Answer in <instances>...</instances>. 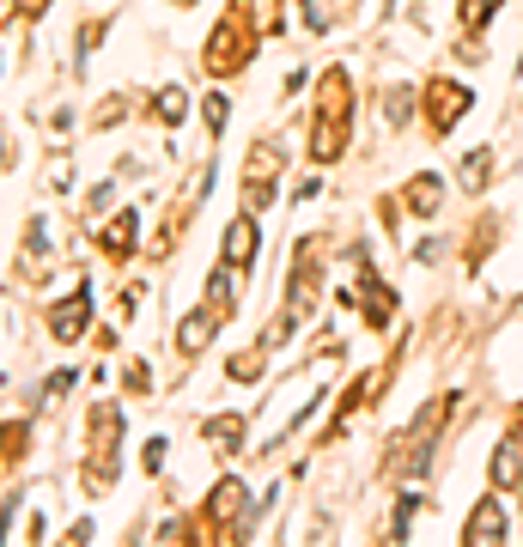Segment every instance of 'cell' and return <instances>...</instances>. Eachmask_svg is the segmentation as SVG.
<instances>
[{
	"mask_svg": "<svg viewBox=\"0 0 523 547\" xmlns=\"http://www.w3.org/2000/svg\"><path fill=\"white\" fill-rule=\"evenodd\" d=\"M347 122H353V110H347V73L335 67L329 80H323V104H317V116H311V159H341L347 152Z\"/></svg>",
	"mask_w": 523,
	"mask_h": 547,
	"instance_id": "obj_1",
	"label": "cell"
},
{
	"mask_svg": "<svg viewBox=\"0 0 523 547\" xmlns=\"http://www.w3.org/2000/svg\"><path fill=\"white\" fill-rule=\"evenodd\" d=\"M104 250H110V256H128V250H134V213H128V207H122V219L104 225Z\"/></svg>",
	"mask_w": 523,
	"mask_h": 547,
	"instance_id": "obj_11",
	"label": "cell"
},
{
	"mask_svg": "<svg viewBox=\"0 0 523 547\" xmlns=\"http://www.w3.org/2000/svg\"><path fill=\"white\" fill-rule=\"evenodd\" d=\"M487 171H493V159H487V152H475L469 171H463V189H481V183H487Z\"/></svg>",
	"mask_w": 523,
	"mask_h": 547,
	"instance_id": "obj_16",
	"label": "cell"
},
{
	"mask_svg": "<svg viewBox=\"0 0 523 547\" xmlns=\"http://www.w3.org/2000/svg\"><path fill=\"white\" fill-rule=\"evenodd\" d=\"M238 505H244V487H238V481H219V487H213V499H207V511H213L219 523L238 517Z\"/></svg>",
	"mask_w": 523,
	"mask_h": 547,
	"instance_id": "obj_12",
	"label": "cell"
},
{
	"mask_svg": "<svg viewBox=\"0 0 523 547\" xmlns=\"http://www.w3.org/2000/svg\"><path fill=\"white\" fill-rule=\"evenodd\" d=\"M438 195H444V183H438V177H414V183H408V213L432 219V213H438Z\"/></svg>",
	"mask_w": 523,
	"mask_h": 547,
	"instance_id": "obj_8",
	"label": "cell"
},
{
	"mask_svg": "<svg viewBox=\"0 0 523 547\" xmlns=\"http://www.w3.org/2000/svg\"><path fill=\"white\" fill-rule=\"evenodd\" d=\"M426 98H432V128H451V122H457V116H463V110L475 104V98H469V92H457L451 80H438V86H432Z\"/></svg>",
	"mask_w": 523,
	"mask_h": 547,
	"instance_id": "obj_4",
	"label": "cell"
},
{
	"mask_svg": "<svg viewBox=\"0 0 523 547\" xmlns=\"http://www.w3.org/2000/svg\"><path fill=\"white\" fill-rule=\"evenodd\" d=\"M250 49H256V7L250 0H232L226 25L207 37V73H238L250 61Z\"/></svg>",
	"mask_w": 523,
	"mask_h": 547,
	"instance_id": "obj_2",
	"label": "cell"
},
{
	"mask_svg": "<svg viewBox=\"0 0 523 547\" xmlns=\"http://www.w3.org/2000/svg\"><path fill=\"white\" fill-rule=\"evenodd\" d=\"M493 19V0H469V31H481Z\"/></svg>",
	"mask_w": 523,
	"mask_h": 547,
	"instance_id": "obj_17",
	"label": "cell"
},
{
	"mask_svg": "<svg viewBox=\"0 0 523 547\" xmlns=\"http://www.w3.org/2000/svg\"><path fill=\"white\" fill-rule=\"evenodd\" d=\"M365 298H371V304H365V323H371V329H384L396 304H390V286H378V280H371V268H365Z\"/></svg>",
	"mask_w": 523,
	"mask_h": 547,
	"instance_id": "obj_9",
	"label": "cell"
},
{
	"mask_svg": "<svg viewBox=\"0 0 523 547\" xmlns=\"http://www.w3.org/2000/svg\"><path fill=\"white\" fill-rule=\"evenodd\" d=\"M19 7H25V13H43V7H49V0H19Z\"/></svg>",
	"mask_w": 523,
	"mask_h": 547,
	"instance_id": "obj_18",
	"label": "cell"
},
{
	"mask_svg": "<svg viewBox=\"0 0 523 547\" xmlns=\"http://www.w3.org/2000/svg\"><path fill=\"white\" fill-rule=\"evenodd\" d=\"M517 450H523V414H517Z\"/></svg>",
	"mask_w": 523,
	"mask_h": 547,
	"instance_id": "obj_19",
	"label": "cell"
},
{
	"mask_svg": "<svg viewBox=\"0 0 523 547\" xmlns=\"http://www.w3.org/2000/svg\"><path fill=\"white\" fill-rule=\"evenodd\" d=\"M86 317H92V304H86V298H67V304H55V317H49L55 341H73V335L86 329Z\"/></svg>",
	"mask_w": 523,
	"mask_h": 547,
	"instance_id": "obj_6",
	"label": "cell"
},
{
	"mask_svg": "<svg viewBox=\"0 0 523 547\" xmlns=\"http://www.w3.org/2000/svg\"><path fill=\"white\" fill-rule=\"evenodd\" d=\"M517 481V450H511V438L493 450V487H511Z\"/></svg>",
	"mask_w": 523,
	"mask_h": 547,
	"instance_id": "obj_13",
	"label": "cell"
},
{
	"mask_svg": "<svg viewBox=\"0 0 523 547\" xmlns=\"http://www.w3.org/2000/svg\"><path fill=\"white\" fill-rule=\"evenodd\" d=\"M238 438H244V420H238V414H219V420H207V444H219V450H244Z\"/></svg>",
	"mask_w": 523,
	"mask_h": 547,
	"instance_id": "obj_10",
	"label": "cell"
},
{
	"mask_svg": "<svg viewBox=\"0 0 523 547\" xmlns=\"http://www.w3.org/2000/svg\"><path fill=\"white\" fill-rule=\"evenodd\" d=\"M463 541H475V547L505 541V505H499V499H481V505L469 511V523H463Z\"/></svg>",
	"mask_w": 523,
	"mask_h": 547,
	"instance_id": "obj_3",
	"label": "cell"
},
{
	"mask_svg": "<svg viewBox=\"0 0 523 547\" xmlns=\"http://www.w3.org/2000/svg\"><path fill=\"white\" fill-rule=\"evenodd\" d=\"M213 323H219V310H195V317H183L177 347H183V353H201V347H207V335H213Z\"/></svg>",
	"mask_w": 523,
	"mask_h": 547,
	"instance_id": "obj_7",
	"label": "cell"
},
{
	"mask_svg": "<svg viewBox=\"0 0 523 547\" xmlns=\"http://www.w3.org/2000/svg\"><path fill=\"white\" fill-rule=\"evenodd\" d=\"M183 116H189V98H183L177 86H165V92H159V122H171V128H177Z\"/></svg>",
	"mask_w": 523,
	"mask_h": 547,
	"instance_id": "obj_14",
	"label": "cell"
},
{
	"mask_svg": "<svg viewBox=\"0 0 523 547\" xmlns=\"http://www.w3.org/2000/svg\"><path fill=\"white\" fill-rule=\"evenodd\" d=\"M226 262H232V268H250V262H256V219H250V213L232 219V231H226Z\"/></svg>",
	"mask_w": 523,
	"mask_h": 547,
	"instance_id": "obj_5",
	"label": "cell"
},
{
	"mask_svg": "<svg viewBox=\"0 0 523 547\" xmlns=\"http://www.w3.org/2000/svg\"><path fill=\"white\" fill-rule=\"evenodd\" d=\"M201 116H207V128H213V134H219V128H226V122H232V104H226V98H219V92H213V98H207V110H201Z\"/></svg>",
	"mask_w": 523,
	"mask_h": 547,
	"instance_id": "obj_15",
	"label": "cell"
}]
</instances>
